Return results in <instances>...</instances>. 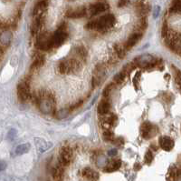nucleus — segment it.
Listing matches in <instances>:
<instances>
[{
    "label": "nucleus",
    "instance_id": "obj_29",
    "mask_svg": "<svg viewBox=\"0 0 181 181\" xmlns=\"http://www.w3.org/2000/svg\"><path fill=\"white\" fill-rule=\"evenodd\" d=\"M103 138L106 141L112 142L114 140V134L112 131H110V130H105L103 132Z\"/></svg>",
    "mask_w": 181,
    "mask_h": 181
},
{
    "label": "nucleus",
    "instance_id": "obj_39",
    "mask_svg": "<svg viewBox=\"0 0 181 181\" xmlns=\"http://www.w3.org/2000/svg\"><path fill=\"white\" fill-rule=\"evenodd\" d=\"M7 167V163L5 161H0V171L4 170Z\"/></svg>",
    "mask_w": 181,
    "mask_h": 181
},
{
    "label": "nucleus",
    "instance_id": "obj_41",
    "mask_svg": "<svg viewBox=\"0 0 181 181\" xmlns=\"http://www.w3.org/2000/svg\"><path fill=\"white\" fill-rule=\"evenodd\" d=\"M127 0H120V3H119V7H122L126 4Z\"/></svg>",
    "mask_w": 181,
    "mask_h": 181
},
{
    "label": "nucleus",
    "instance_id": "obj_7",
    "mask_svg": "<svg viewBox=\"0 0 181 181\" xmlns=\"http://www.w3.org/2000/svg\"><path fill=\"white\" fill-rule=\"evenodd\" d=\"M37 47L40 49L43 50H49L53 48V39H52V35L48 33H44L39 36L38 41H37Z\"/></svg>",
    "mask_w": 181,
    "mask_h": 181
},
{
    "label": "nucleus",
    "instance_id": "obj_27",
    "mask_svg": "<svg viewBox=\"0 0 181 181\" xmlns=\"http://www.w3.org/2000/svg\"><path fill=\"white\" fill-rule=\"evenodd\" d=\"M76 54L81 57V59H86L87 57V50L83 47H76Z\"/></svg>",
    "mask_w": 181,
    "mask_h": 181
},
{
    "label": "nucleus",
    "instance_id": "obj_43",
    "mask_svg": "<svg viewBox=\"0 0 181 181\" xmlns=\"http://www.w3.org/2000/svg\"><path fill=\"white\" fill-rule=\"evenodd\" d=\"M1 27H2V22H1V20H0V28H1Z\"/></svg>",
    "mask_w": 181,
    "mask_h": 181
},
{
    "label": "nucleus",
    "instance_id": "obj_18",
    "mask_svg": "<svg viewBox=\"0 0 181 181\" xmlns=\"http://www.w3.org/2000/svg\"><path fill=\"white\" fill-rule=\"evenodd\" d=\"M110 109H111V104L107 100H103L98 105V113L101 116H105L109 114Z\"/></svg>",
    "mask_w": 181,
    "mask_h": 181
},
{
    "label": "nucleus",
    "instance_id": "obj_34",
    "mask_svg": "<svg viewBox=\"0 0 181 181\" xmlns=\"http://www.w3.org/2000/svg\"><path fill=\"white\" fill-rule=\"evenodd\" d=\"M68 115V111L66 109H63V110H60L58 112V115H57V118H66Z\"/></svg>",
    "mask_w": 181,
    "mask_h": 181
},
{
    "label": "nucleus",
    "instance_id": "obj_36",
    "mask_svg": "<svg viewBox=\"0 0 181 181\" xmlns=\"http://www.w3.org/2000/svg\"><path fill=\"white\" fill-rule=\"evenodd\" d=\"M175 80H176L177 86H180V84H181V74H180V71H179V70L176 71V75L175 76Z\"/></svg>",
    "mask_w": 181,
    "mask_h": 181
},
{
    "label": "nucleus",
    "instance_id": "obj_17",
    "mask_svg": "<svg viewBox=\"0 0 181 181\" xmlns=\"http://www.w3.org/2000/svg\"><path fill=\"white\" fill-rule=\"evenodd\" d=\"M180 176V169L176 166H172L169 167L168 172L167 174V179L168 181H176Z\"/></svg>",
    "mask_w": 181,
    "mask_h": 181
},
{
    "label": "nucleus",
    "instance_id": "obj_9",
    "mask_svg": "<svg viewBox=\"0 0 181 181\" xmlns=\"http://www.w3.org/2000/svg\"><path fill=\"white\" fill-rule=\"evenodd\" d=\"M47 7H48L47 0H41V1H39L34 8V11H33L34 18H43Z\"/></svg>",
    "mask_w": 181,
    "mask_h": 181
},
{
    "label": "nucleus",
    "instance_id": "obj_35",
    "mask_svg": "<svg viewBox=\"0 0 181 181\" xmlns=\"http://www.w3.org/2000/svg\"><path fill=\"white\" fill-rule=\"evenodd\" d=\"M147 25H148V23H147V18H143L140 21V28H141V29H146V28H147Z\"/></svg>",
    "mask_w": 181,
    "mask_h": 181
},
{
    "label": "nucleus",
    "instance_id": "obj_42",
    "mask_svg": "<svg viewBox=\"0 0 181 181\" xmlns=\"http://www.w3.org/2000/svg\"><path fill=\"white\" fill-rule=\"evenodd\" d=\"M159 10H160V8H159V7H156V8H155V18L158 16Z\"/></svg>",
    "mask_w": 181,
    "mask_h": 181
},
{
    "label": "nucleus",
    "instance_id": "obj_28",
    "mask_svg": "<svg viewBox=\"0 0 181 181\" xmlns=\"http://www.w3.org/2000/svg\"><path fill=\"white\" fill-rule=\"evenodd\" d=\"M125 76H126V72L123 70L122 72H120L119 74H117L115 76H114V82L116 84H121L124 81L125 79Z\"/></svg>",
    "mask_w": 181,
    "mask_h": 181
},
{
    "label": "nucleus",
    "instance_id": "obj_25",
    "mask_svg": "<svg viewBox=\"0 0 181 181\" xmlns=\"http://www.w3.org/2000/svg\"><path fill=\"white\" fill-rule=\"evenodd\" d=\"M114 50L118 56L119 58H123L125 57V48L124 46L121 45V44H115L114 45Z\"/></svg>",
    "mask_w": 181,
    "mask_h": 181
},
{
    "label": "nucleus",
    "instance_id": "obj_23",
    "mask_svg": "<svg viewBox=\"0 0 181 181\" xmlns=\"http://www.w3.org/2000/svg\"><path fill=\"white\" fill-rule=\"evenodd\" d=\"M35 146L40 152L46 151L50 147V145L47 144V142H45L44 140H43L41 138H35Z\"/></svg>",
    "mask_w": 181,
    "mask_h": 181
},
{
    "label": "nucleus",
    "instance_id": "obj_38",
    "mask_svg": "<svg viewBox=\"0 0 181 181\" xmlns=\"http://www.w3.org/2000/svg\"><path fill=\"white\" fill-rule=\"evenodd\" d=\"M81 105H82V101H81V100H80V101H78V102L76 103V104L72 105V108H71L70 109H71V110H73V109H76V108H80V107H81Z\"/></svg>",
    "mask_w": 181,
    "mask_h": 181
},
{
    "label": "nucleus",
    "instance_id": "obj_19",
    "mask_svg": "<svg viewBox=\"0 0 181 181\" xmlns=\"http://www.w3.org/2000/svg\"><path fill=\"white\" fill-rule=\"evenodd\" d=\"M121 161L120 159H113L106 165L104 170L106 172H113L118 170L121 167Z\"/></svg>",
    "mask_w": 181,
    "mask_h": 181
},
{
    "label": "nucleus",
    "instance_id": "obj_37",
    "mask_svg": "<svg viewBox=\"0 0 181 181\" xmlns=\"http://www.w3.org/2000/svg\"><path fill=\"white\" fill-rule=\"evenodd\" d=\"M112 142H114V144H115V145H118V146H121V145H123V143H124V141H123V139H122L121 137L114 138V140H113Z\"/></svg>",
    "mask_w": 181,
    "mask_h": 181
},
{
    "label": "nucleus",
    "instance_id": "obj_10",
    "mask_svg": "<svg viewBox=\"0 0 181 181\" xmlns=\"http://www.w3.org/2000/svg\"><path fill=\"white\" fill-rule=\"evenodd\" d=\"M81 176L87 181H97L99 179V173L91 167H84L81 171Z\"/></svg>",
    "mask_w": 181,
    "mask_h": 181
},
{
    "label": "nucleus",
    "instance_id": "obj_22",
    "mask_svg": "<svg viewBox=\"0 0 181 181\" xmlns=\"http://www.w3.org/2000/svg\"><path fill=\"white\" fill-rule=\"evenodd\" d=\"M31 148V146L29 143H25V144H22V145H19L17 148H16V155L17 156H21V155H24L26 153H27Z\"/></svg>",
    "mask_w": 181,
    "mask_h": 181
},
{
    "label": "nucleus",
    "instance_id": "obj_40",
    "mask_svg": "<svg viewBox=\"0 0 181 181\" xmlns=\"http://www.w3.org/2000/svg\"><path fill=\"white\" fill-rule=\"evenodd\" d=\"M116 154H117V150H115V149L109 151V156H115Z\"/></svg>",
    "mask_w": 181,
    "mask_h": 181
},
{
    "label": "nucleus",
    "instance_id": "obj_11",
    "mask_svg": "<svg viewBox=\"0 0 181 181\" xmlns=\"http://www.w3.org/2000/svg\"><path fill=\"white\" fill-rule=\"evenodd\" d=\"M167 44L168 47L172 51L179 54L180 53V37H179V35H177L176 37H173V36L170 37L168 35H167Z\"/></svg>",
    "mask_w": 181,
    "mask_h": 181
},
{
    "label": "nucleus",
    "instance_id": "obj_4",
    "mask_svg": "<svg viewBox=\"0 0 181 181\" xmlns=\"http://www.w3.org/2000/svg\"><path fill=\"white\" fill-rule=\"evenodd\" d=\"M17 97L20 102H26L30 99V85L27 80H22L17 85Z\"/></svg>",
    "mask_w": 181,
    "mask_h": 181
},
{
    "label": "nucleus",
    "instance_id": "obj_15",
    "mask_svg": "<svg viewBox=\"0 0 181 181\" xmlns=\"http://www.w3.org/2000/svg\"><path fill=\"white\" fill-rule=\"evenodd\" d=\"M141 37H142V34H141V33H139V32H138V33L132 34V35L128 38L126 44L124 45V48H125L126 50H129V49L132 48V47L140 40Z\"/></svg>",
    "mask_w": 181,
    "mask_h": 181
},
{
    "label": "nucleus",
    "instance_id": "obj_5",
    "mask_svg": "<svg viewBox=\"0 0 181 181\" xmlns=\"http://www.w3.org/2000/svg\"><path fill=\"white\" fill-rule=\"evenodd\" d=\"M72 160V150L70 147L64 146L61 148L58 157V162L63 166H68Z\"/></svg>",
    "mask_w": 181,
    "mask_h": 181
},
{
    "label": "nucleus",
    "instance_id": "obj_13",
    "mask_svg": "<svg viewBox=\"0 0 181 181\" xmlns=\"http://www.w3.org/2000/svg\"><path fill=\"white\" fill-rule=\"evenodd\" d=\"M86 14H87L86 8L81 7V8H77L67 11L66 17L69 18H84Z\"/></svg>",
    "mask_w": 181,
    "mask_h": 181
},
{
    "label": "nucleus",
    "instance_id": "obj_14",
    "mask_svg": "<svg viewBox=\"0 0 181 181\" xmlns=\"http://www.w3.org/2000/svg\"><path fill=\"white\" fill-rule=\"evenodd\" d=\"M158 143H159L160 147L165 151H170L174 147V145H175L174 140L167 136L160 137L158 139Z\"/></svg>",
    "mask_w": 181,
    "mask_h": 181
},
{
    "label": "nucleus",
    "instance_id": "obj_20",
    "mask_svg": "<svg viewBox=\"0 0 181 181\" xmlns=\"http://www.w3.org/2000/svg\"><path fill=\"white\" fill-rule=\"evenodd\" d=\"M44 61H45V58H44V55H42V54L36 55L35 59H34V62L31 66V69L32 70H37L38 68H40L44 64Z\"/></svg>",
    "mask_w": 181,
    "mask_h": 181
},
{
    "label": "nucleus",
    "instance_id": "obj_16",
    "mask_svg": "<svg viewBox=\"0 0 181 181\" xmlns=\"http://www.w3.org/2000/svg\"><path fill=\"white\" fill-rule=\"evenodd\" d=\"M64 167L58 162L53 168L52 170V176H53V178L55 180V181H61V179L63 178V169Z\"/></svg>",
    "mask_w": 181,
    "mask_h": 181
},
{
    "label": "nucleus",
    "instance_id": "obj_26",
    "mask_svg": "<svg viewBox=\"0 0 181 181\" xmlns=\"http://www.w3.org/2000/svg\"><path fill=\"white\" fill-rule=\"evenodd\" d=\"M106 125H108V126H115L116 124H117V122H118V118H117V116L116 115H114V114H111L109 117H107L105 119H104V121H103Z\"/></svg>",
    "mask_w": 181,
    "mask_h": 181
},
{
    "label": "nucleus",
    "instance_id": "obj_2",
    "mask_svg": "<svg viewBox=\"0 0 181 181\" xmlns=\"http://www.w3.org/2000/svg\"><path fill=\"white\" fill-rule=\"evenodd\" d=\"M81 68V63L76 58H68L61 61L58 65V71L62 75L75 74Z\"/></svg>",
    "mask_w": 181,
    "mask_h": 181
},
{
    "label": "nucleus",
    "instance_id": "obj_1",
    "mask_svg": "<svg viewBox=\"0 0 181 181\" xmlns=\"http://www.w3.org/2000/svg\"><path fill=\"white\" fill-rule=\"evenodd\" d=\"M40 110L44 114H54L55 110V99L51 92L41 91L35 98Z\"/></svg>",
    "mask_w": 181,
    "mask_h": 181
},
{
    "label": "nucleus",
    "instance_id": "obj_44",
    "mask_svg": "<svg viewBox=\"0 0 181 181\" xmlns=\"http://www.w3.org/2000/svg\"><path fill=\"white\" fill-rule=\"evenodd\" d=\"M131 1H136V0H131Z\"/></svg>",
    "mask_w": 181,
    "mask_h": 181
},
{
    "label": "nucleus",
    "instance_id": "obj_8",
    "mask_svg": "<svg viewBox=\"0 0 181 181\" xmlns=\"http://www.w3.org/2000/svg\"><path fill=\"white\" fill-rule=\"evenodd\" d=\"M140 133L143 138L149 139L157 133V128L149 122H144L140 127Z\"/></svg>",
    "mask_w": 181,
    "mask_h": 181
},
{
    "label": "nucleus",
    "instance_id": "obj_33",
    "mask_svg": "<svg viewBox=\"0 0 181 181\" xmlns=\"http://www.w3.org/2000/svg\"><path fill=\"white\" fill-rule=\"evenodd\" d=\"M167 34H168V27H167V23H164L162 26V29H161V35L163 37H166Z\"/></svg>",
    "mask_w": 181,
    "mask_h": 181
},
{
    "label": "nucleus",
    "instance_id": "obj_32",
    "mask_svg": "<svg viewBox=\"0 0 181 181\" xmlns=\"http://www.w3.org/2000/svg\"><path fill=\"white\" fill-rule=\"evenodd\" d=\"M112 88H113V85H112V84L108 85V86L105 87L104 91H103V96H104V97H108V96H110V93H111V91L112 90Z\"/></svg>",
    "mask_w": 181,
    "mask_h": 181
},
{
    "label": "nucleus",
    "instance_id": "obj_21",
    "mask_svg": "<svg viewBox=\"0 0 181 181\" xmlns=\"http://www.w3.org/2000/svg\"><path fill=\"white\" fill-rule=\"evenodd\" d=\"M43 26V18H34V22L32 24V27H31V32H32V35L35 36L36 35L39 30L41 29Z\"/></svg>",
    "mask_w": 181,
    "mask_h": 181
},
{
    "label": "nucleus",
    "instance_id": "obj_30",
    "mask_svg": "<svg viewBox=\"0 0 181 181\" xmlns=\"http://www.w3.org/2000/svg\"><path fill=\"white\" fill-rule=\"evenodd\" d=\"M144 160H145V163H146V164H149V165L152 162V160H153V154H152V152H151L150 150H148V151L146 152Z\"/></svg>",
    "mask_w": 181,
    "mask_h": 181
},
{
    "label": "nucleus",
    "instance_id": "obj_6",
    "mask_svg": "<svg viewBox=\"0 0 181 181\" xmlns=\"http://www.w3.org/2000/svg\"><path fill=\"white\" fill-rule=\"evenodd\" d=\"M68 34L65 31L63 27H61L58 30H56L54 35H52V39H53V47H61L67 39Z\"/></svg>",
    "mask_w": 181,
    "mask_h": 181
},
{
    "label": "nucleus",
    "instance_id": "obj_24",
    "mask_svg": "<svg viewBox=\"0 0 181 181\" xmlns=\"http://www.w3.org/2000/svg\"><path fill=\"white\" fill-rule=\"evenodd\" d=\"M181 11V0H174L170 8V12L175 14H179Z\"/></svg>",
    "mask_w": 181,
    "mask_h": 181
},
{
    "label": "nucleus",
    "instance_id": "obj_12",
    "mask_svg": "<svg viewBox=\"0 0 181 181\" xmlns=\"http://www.w3.org/2000/svg\"><path fill=\"white\" fill-rule=\"evenodd\" d=\"M108 8V5H106L105 3H96L91 5L87 12L90 14V16H96L106 11Z\"/></svg>",
    "mask_w": 181,
    "mask_h": 181
},
{
    "label": "nucleus",
    "instance_id": "obj_31",
    "mask_svg": "<svg viewBox=\"0 0 181 181\" xmlns=\"http://www.w3.org/2000/svg\"><path fill=\"white\" fill-rule=\"evenodd\" d=\"M85 29H88V30H94V29H95V20H92V21L88 22L85 25Z\"/></svg>",
    "mask_w": 181,
    "mask_h": 181
},
{
    "label": "nucleus",
    "instance_id": "obj_3",
    "mask_svg": "<svg viewBox=\"0 0 181 181\" xmlns=\"http://www.w3.org/2000/svg\"><path fill=\"white\" fill-rule=\"evenodd\" d=\"M116 22L115 17L112 14H106L98 19H95V30L104 31L114 26Z\"/></svg>",
    "mask_w": 181,
    "mask_h": 181
}]
</instances>
